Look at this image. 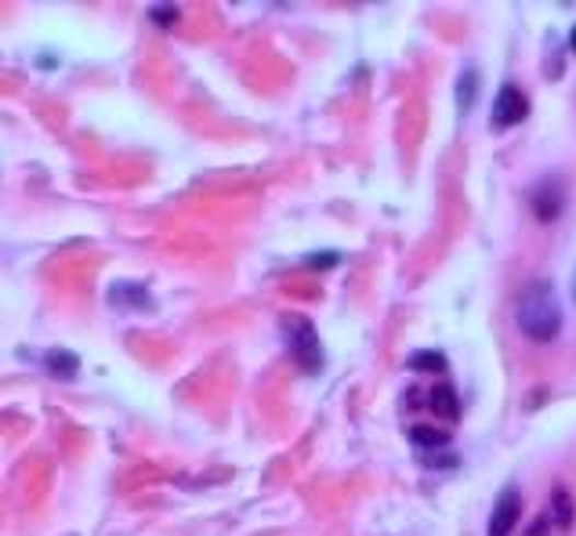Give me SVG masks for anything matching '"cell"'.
<instances>
[{
  "label": "cell",
  "mask_w": 576,
  "mask_h": 536,
  "mask_svg": "<svg viewBox=\"0 0 576 536\" xmlns=\"http://www.w3.org/2000/svg\"><path fill=\"white\" fill-rule=\"evenodd\" d=\"M515 323L526 333L529 341H555L562 330V305L558 294L548 280H533L526 283L522 294L515 297Z\"/></svg>",
  "instance_id": "cell-1"
},
{
  "label": "cell",
  "mask_w": 576,
  "mask_h": 536,
  "mask_svg": "<svg viewBox=\"0 0 576 536\" xmlns=\"http://www.w3.org/2000/svg\"><path fill=\"white\" fill-rule=\"evenodd\" d=\"M279 330H284L290 360L298 363L304 374H323V366H326L323 341H320V333H315V327L309 323V319L304 316H284L279 319Z\"/></svg>",
  "instance_id": "cell-2"
},
{
  "label": "cell",
  "mask_w": 576,
  "mask_h": 536,
  "mask_svg": "<svg viewBox=\"0 0 576 536\" xmlns=\"http://www.w3.org/2000/svg\"><path fill=\"white\" fill-rule=\"evenodd\" d=\"M493 127L504 130V127H515L522 124L529 116V99L526 91L519 88V83H504V88L497 91V102H493Z\"/></svg>",
  "instance_id": "cell-3"
},
{
  "label": "cell",
  "mask_w": 576,
  "mask_h": 536,
  "mask_svg": "<svg viewBox=\"0 0 576 536\" xmlns=\"http://www.w3.org/2000/svg\"><path fill=\"white\" fill-rule=\"evenodd\" d=\"M529 207H533L537 221H555L562 207H566V185H562V178H544V182L529 193Z\"/></svg>",
  "instance_id": "cell-4"
},
{
  "label": "cell",
  "mask_w": 576,
  "mask_h": 536,
  "mask_svg": "<svg viewBox=\"0 0 576 536\" xmlns=\"http://www.w3.org/2000/svg\"><path fill=\"white\" fill-rule=\"evenodd\" d=\"M519 515H522V497L515 486H504L497 504H493V515H489V536H511L515 526H519Z\"/></svg>",
  "instance_id": "cell-5"
},
{
  "label": "cell",
  "mask_w": 576,
  "mask_h": 536,
  "mask_svg": "<svg viewBox=\"0 0 576 536\" xmlns=\"http://www.w3.org/2000/svg\"><path fill=\"white\" fill-rule=\"evenodd\" d=\"M110 305L113 308H142V312H152V297L142 283H113L110 287Z\"/></svg>",
  "instance_id": "cell-6"
},
{
  "label": "cell",
  "mask_w": 576,
  "mask_h": 536,
  "mask_svg": "<svg viewBox=\"0 0 576 536\" xmlns=\"http://www.w3.org/2000/svg\"><path fill=\"white\" fill-rule=\"evenodd\" d=\"M428 407L435 410V417H442V421H457V417H461V402H457V391H453L450 380H439V385H431Z\"/></svg>",
  "instance_id": "cell-7"
},
{
  "label": "cell",
  "mask_w": 576,
  "mask_h": 536,
  "mask_svg": "<svg viewBox=\"0 0 576 536\" xmlns=\"http://www.w3.org/2000/svg\"><path fill=\"white\" fill-rule=\"evenodd\" d=\"M44 366H48V374L55 380H69V377H77L80 360L73 352H66V349H51L48 355H44Z\"/></svg>",
  "instance_id": "cell-8"
},
{
  "label": "cell",
  "mask_w": 576,
  "mask_h": 536,
  "mask_svg": "<svg viewBox=\"0 0 576 536\" xmlns=\"http://www.w3.org/2000/svg\"><path fill=\"white\" fill-rule=\"evenodd\" d=\"M573 497L566 486H555L551 490V522H555V529H569L573 526Z\"/></svg>",
  "instance_id": "cell-9"
},
{
  "label": "cell",
  "mask_w": 576,
  "mask_h": 536,
  "mask_svg": "<svg viewBox=\"0 0 576 536\" xmlns=\"http://www.w3.org/2000/svg\"><path fill=\"white\" fill-rule=\"evenodd\" d=\"M475 88H479V69H464L461 80H457V110L468 113L472 110V102H475Z\"/></svg>",
  "instance_id": "cell-10"
},
{
  "label": "cell",
  "mask_w": 576,
  "mask_h": 536,
  "mask_svg": "<svg viewBox=\"0 0 576 536\" xmlns=\"http://www.w3.org/2000/svg\"><path fill=\"white\" fill-rule=\"evenodd\" d=\"M410 370L446 374V355L442 352H417V355H410Z\"/></svg>",
  "instance_id": "cell-11"
},
{
  "label": "cell",
  "mask_w": 576,
  "mask_h": 536,
  "mask_svg": "<svg viewBox=\"0 0 576 536\" xmlns=\"http://www.w3.org/2000/svg\"><path fill=\"white\" fill-rule=\"evenodd\" d=\"M410 438H414V446H425V449H439L450 443V435L435 432V427H410Z\"/></svg>",
  "instance_id": "cell-12"
},
{
  "label": "cell",
  "mask_w": 576,
  "mask_h": 536,
  "mask_svg": "<svg viewBox=\"0 0 576 536\" xmlns=\"http://www.w3.org/2000/svg\"><path fill=\"white\" fill-rule=\"evenodd\" d=\"M149 19L157 22V26H174V19H178V8H152Z\"/></svg>",
  "instance_id": "cell-13"
},
{
  "label": "cell",
  "mask_w": 576,
  "mask_h": 536,
  "mask_svg": "<svg viewBox=\"0 0 576 536\" xmlns=\"http://www.w3.org/2000/svg\"><path fill=\"white\" fill-rule=\"evenodd\" d=\"M341 261V254H312V258H304V265H312V269H331V265H337Z\"/></svg>",
  "instance_id": "cell-14"
},
{
  "label": "cell",
  "mask_w": 576,
  "mask_h": 536,
  "mask_svg": "<svg viewBox=\"0 0 576 536\" xmlns=\"http://www.w3.org/2000/svg\"><path fill=\"white\" fill-rule=\"evenodd\" d=\"M551 526H555V522H551V515H540V518H533V526L526 529V536H548Z\"/></svg>",
  "instance_id": "cell-15"
},
{
  "label": "cell",
  "mask_w": 576,
  "mask_h": 536,
  "mask_svg": "<svg viewBox=\"0 0 576 536\" xmlns=\"http://www.w3.org/2000/svg\"><path fill=\"white\" fill-rule=\"evenodd\" d=\"M569 47H573V55H576V26H573V33H569Z\"/></svg>",
  "instance_id": "cell-16"
},
{
  "label": "cell",
  "mask_w": 576,
  "mask_h": 536,
  "mask_svg": "<svg viewBox=\"0 0 576 536\" xmlns=\"http://www.w3.org/2000/svg\"><path fill=\"white\" fill-rule=\"evenodd\" d=\"M573 301H576V276H573Z\"/></svg>",
  "instance_id": "cell-17"
}]
</instances>
